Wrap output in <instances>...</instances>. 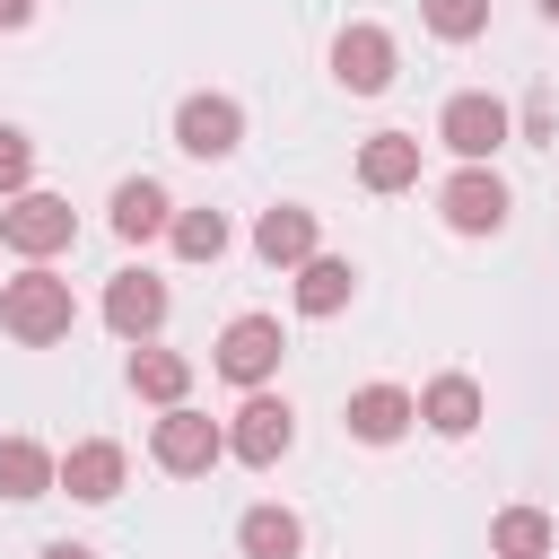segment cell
Segmentation results:
<instances>
[{"mask_svg": "<svg viewBox=\"0 0 559 559\" xmlns=\"http://www.w3.org/2000/svg\"><path fill=\"white\" fill-rule=\"evenodd\" d=\"M52 489V454L35 445V437H0V498H44Z\"/></svg>", "mask_w": 559, "mask_h": 559, "instance_id": "cell-21", "label": "cell"}, {"mask_svg": "<svg viewBox=\"0 0 559 559\" xmlns=\"http://www.w3.org/2000/svg\"><path fill=\"white\" fill-rule=\"evenodd\" d=\"M419 402V428H437V437H472L480 428V384L472 376H437L428 393H411Z\"/></svg>", "mask_w": 559, "mask_h": 559, "instance_id": "cell-16", "label": "cell"}, {"mask_svg": "<svg viewBox=\"0 0 559 559\" xmlns=\"http://www.w3.org/2000/svg\"><path fill=\"white\" fill-rule=\"evenodd\" d=\"M166 236H175L183 262H218V253H227V218H218V210H175Z\"/></svg>", "mask_w": 559, "mask_h": 559, "instance_id": "cell-22", "label": "cell"}, {"mask_svg": "<svg viewBox=\"0 0 559 559\" xmlns=\"http://www.w3.org/2000/svg\"><path fill=\"white\" fill-rule=\"evenodd\" d=\"M131 393L140 402H157V411H175L183 393H192V358H175V349H131Z\"/></svg>", "mask_w": 559, "mask_h": 559, "instance_id": "cell-18", "label": "cell"}, {"mask_svg": "<svg viewBox=\"0 0 559 559\" xmlns=\"http://www.w3.org/2000/svg\"><path fill=\"white\" fill-rule=\"evenodd\" d=\"M148 454H157V472H175V480H201V472H218V463H227V428H218L210 411L175 402V411L148 428Z\"/></svg>", "mask_w": 559, "mask_h": 559, "instance_id": "cell-3", "label": "cell"}, {"mask_svg": "<svg viewBox=\"0 0 559 559\" xmlns=\"http://www.w3.org/2000/svg\"><path fill=\"white\" fill-rule=\"evenodd\" d=\"M35 559H96V550H87V542H44Z\"/></svg>", "mask_w": 559, "mask_h": 559, "instance_id": "cell-26", "label": "cell"}, {"mask_svg": "<svg viewBox=\"0 0 559 559\" xmlns=\"http://www.w3.org/2000/svg\"><path fill=\"white\" fill-rule=\"evenodd\" d=\"M507 131H515V114H507V96H489V87H463V96H445V114H437V140H445L463 166H489V157L507 148Z\"/></svg>", "mask_w": 559, "mask_h": 559, "instance_id": "cell-4", "label": "cell"}, {"mask_svg": "<svg viewBox=\"0 0 559 559\" xmlns=\"http://www.w3.org/2000/svg\"><path fill=\"white\" fill-rule=\"evenodd\" d=\"M70 323H79V297H70V280H52L44 262H26L17 280H0V332H9V341L44 349V341H70Z\"/></svg>", "mask_w": 559, "mask_h": 559, "instance_id": "cell-1", "label": "cell"}, {"mask_svg": "<svg viewBox=\"0 0 559 559\" xmlns=\"http://www.w3.org/2000/svg\"><path fill=\"white\" fill-rule=\"evenodd\" d=\"M542 17H550V26H559V0H542Z\"/></svg>", "mask_w": 559, "mask_h": 559, "instance_id": "cell-27", "label": "cell"}, {"mask_svg": "<svg viewBox=\"0 0 559 559\" xmlns=\"http://www.w3.org/2000/svg\"><path fill=\"white\" fill-rule=\"evenodd\" d=\"M349 297H358V271H349L341 253H306V262H297V314L323 323V314H341Z\"/></svg>", "mask_w": 559, "mask_h": 559, "instance_id": "cell-15", "label": "cell"}, {"mask_svg": "<svg viewBox=\"0 0 559 559\" xmlns=\"http://www.w3.org/2000/svg\"><path fill=\"white\" fill-rule=\"evenodd\" d=\"M105 323H114L122 341H148V332L166 323V280H157V271H114V280H105Z\"/></svg>", "mask_w": 559, "mask_h": 559, "instance_id": "cell-11", "label": "cell"}, {"mask_svg": "<svg viewBox=\"0 0 559 559\" xmlns=\"http://www.w3.org/2000/svg\"><path fill=\"white\" fill-rule=\"evenodd\" d=\"M411 419H419V402H411L402 384H358V393H349V411H341V428H349L358 445H393Z\"/></svg>", "mask_w": 559, "mask_h": 559, "instance_id": "cell-12", "label": "cell"}, {"mask_svg": "<svg viewBox=\"0 0 559 559\" xmlns=\"http://www.w3.org/2000/svg\"><path fill=\"white\" fill-rule=\"evenodd\" d=\"M419 17H428L437 44H472V35H489V0H419Z\"/></svg>", "mask_w": 559, "mask_h": 559, "instance_id": "cell-23", "label": "cell"}, {"mask_svg": "<svg viewBox=\"0 0 559 559\" xmlns=\"http://www.w3.org/2000/svg\"><path fill=\"white\" fill-rule=\"evenodd\" d=\"M26 175H35V140L17 122H0V192H26Z\"/></svg>", "mask_w": 559, "mask_h": 559, "instance_id": "cell-24", "label": "cell"}, {"mask_svg": "<svg viewBox=\"0 0 559 559\" xmlns=\"http://www.w3.org/2000/svg\"><path fill=\"white\" fill-rule=\"evenodd\" d=\"M489 550H498V559H550V550H559V524H550L542 507H507V515L489 524Z\"/></svg>", "mask_w": 559, "mask_h": 559, "instance_id": "cell-20", "label": "cell"}, {"mask_svg": "<svg viewBox=\"0 0 559 559\" xmlns=\"http://www.w3.org/2000/svg\"><path fill=\"white\" fill-rule=\"evenodd\" d=\"M253 253H262V262H280V271H297L306 253H323V245H314V210H306V201L262 210V218H253Z\"/></svg>", "mask_w": 559, "mask_h": 559, "instance_id": "cell-13", "label": "cell"}, {"mask_svg": "<svg viewBox=\"0 0 559 559\" xmlns=\"http://www.w3.org/2000/svg\"><path fill=\"white\" fill-rule=\"evenodd\" d=\"M122 472H131V454H122L114 437H79L70 454H52V489H70L79 507H105V498L122 489Z\"/></svg>", "mask_w": 559, "mask_h": 559, "instance_id": "cell-8", "label": "cell"}, {"mask_svg": "<svg viewBox=\"0 0 559 559\" xmlns=\"http://www.w3.org/2000/svg\"><path fill=\"white\" fill-rule=\"evenodd\" d=\"M236 140H245V105H236V96L201 87V96L175 105V148H183V157H236Z\"/></svg>", "mask_w": 559, "mask_h": 559, "instance_id": "cell-7", "label": "cell"}, {"mask_svg": "<svg viewBox=\"0 0 559 559\" xmlns=\"http://www.w3.org/2000/svg\"><path fill=\"white\" fill-rule=\"evenodd\" d=\"M236 550H245V559H297V550H306V524H297L288 507H245Z\"/></svg>", "mask_w": 559, "mask_h": 559, "instance_id": "cell-19", "label": "cell"}, {"mask_svg": "<svg viewBox=\"0 0 559 559\" xmlns=\"http://www.w3.org/2000/svg\"><path fill=\"white\" fill-rule=\"evenodd\" d=\"M0 245L26 253V262H52V253L79 245V210H70L61 192H9V210H0Z\"/></svg>", "mask_w": 559, "mask_h": 559, "instance_id": "cell-2", "label": "cell"}, {"mask_svg": "<svg viewBox=\"0 0 559 559\" xmlns=\"http://www.w3.org/2000/svg\"><path fill=\"white\" fill-rule=\"evenodd\" d=\"M358 183H367V192H411V183H419V140H411V131L358 140Z\"/></svg>", "mask_w": 559, "mask_h": 559, "instance_id": "cell-14", "label": "cell"}, {"mask_svg": "<svg viewBox=\"0 0 559 559\" xmlns=\"http://www.w3.org/2000/svg\"><path fill=\"white\" fill-rule=\"evenodd\" d=\"M288 445H297V411H288L280 393H262V384H253V393H245V411L227 419V454H236V463H253V472H271Z\"/></svg>", "mask_w": 559, "mask_h": 559, "instance_id": "cell-6", "label": "cell"}, {"mask_svg": "<svg viewBox=\"0 0 559 559\" xmlns=\"http://www.w3.org/2000/svg\"><path fill=\"white\" fill-rule=\"evenodd\" d=\"M280 358H288V341H280V314H236L227 332H218V349H210V367L227 376V384H271L280 376Z\"/></svg>", "mask_w": 559, "mask_h": 559, "instance_id": "cell-5", "label": "cell"}, {"mask_svg": "<svg viewBox=\"0 0 559 559\" xmlns=\"http://www.w3.org/2000/svg\"><path fill=\"white\" fill-rule=\"evenodd\" d=\"M26 17H35V0H0V35H17Z\"/></svg>", "mask_w": 559, "mask_h": 559, "instance_id": "cell-25", "label": "cell"}, {"mask_svg": "<svg viewBox=\"0 0 559 559\" xmlns=\"http://www.w3.org/2000/svg\"><path fill=\"white\" fill-rule=\"evenodd\" d=\"M332 79H341L349 96H384V87H393V35L367 26V17L341 26V35H332Z\"/></svg>", "mask_w": 559, "mask_h": 559, "instance_id": "cell-9", "label": "cell"}, {"mask_svg": "<svg viewBox=\"0 0 559 559\" xmlns=\"http://www.w3.org/2000/svg\"><path fill=\"white\" fill-rule=\"evenodd\" d=\"M437 210H445L454 236H498V227H507V183H498L489 166H463V175H445Z\"/></svg>", "mask_w": 559, "mask_h": 559, "instance_id": "cell-10", "label": "cell"}, {"mask_svg": "<svg viewBox=\"0 0 559 559\" xmlns=\"http://www.w3.org/2000/svg\"><path fill=\"white\" fill-rule=\"evenodd\" d=\"M166 218H175V201H166L148 175L114 183V236H122V245H148V236H166Z\"/></svg>", "mask_w": 559, "mask_h": 559, "instance_id": "cell-17", "label": "cell"}]
</instances>
